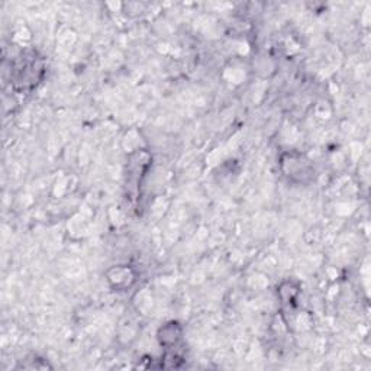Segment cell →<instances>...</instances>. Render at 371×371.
Here are the masks:
<instances>
[{"instance_id":"6da1fadb","label":"cell","mask_w":371,"mask_h":371,"mask_svg":"<svg viewBox=\"0 0 371 371\" xmlns=\"http://www.w3.org/2000/svg\"><path fill=\"white\" fill-rule=\"evenodd\" d=\"M181 336V328L178 326V323L171 322L168 325H165L161 332H159V339H161V345H173L176 344Z\"/></svg>"},{"instance_id":"7a4b0ae2","label":"cell","mask_w":371,"mask_h":371,"mask_svg":"<svg viewBox=\"0 0 371 371\" xmlns=\"http://www.w3.org/2000/svg\"><path fill=\"white\" fill-rule=\"evenodd\" d=\"M116 276H121L122 274V271H121V267H116V268H113L112 270ZM121 277H134V276H131V270H128L126 273H125V276H121ZM131 284V282L129 280H125V279H118V280H115V286L116 287H126V286H129Z\"/></svg>"}]
</instances>
